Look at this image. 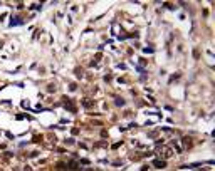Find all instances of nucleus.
<instances>
[{"mask_svg": "<svg viewBox=\"0 0 215 171\" xmlns=\"http://www.w3.org/2000/svg\"><path fill=\"white\" fill-rule=\"evenodd\" d=\"M153 166L158 168V170H161V168L166 166V161H165V159H161V161H160V159H155V161H153Z\"/></svg>", "mask_w": 215, "mask_h": 171, "instance_id": "1", "label": "nucleus"}, {"mask_svg": "<svg viewBox=\"0 0 215 171\" xmlns=\"http://www.w3.org/2000/svg\"><path fill=\"white\" fill-rule=\"evenodd\" d=\"M193 57H195V59H198V57H200V52H198V50H197V49H195V50H193Z\"/></svg>", "mask_w": 215, "mask_h": 171, "instance_id": "10", "label": "nucleus"}, {"mask_svg": "<svg viewBox=\"0 0 215 171\" xmlns=\"http://www.w3.org/2000/svg\"><path fill=\"white\" fill-rule=\"evenodd\" d=\"M143 52H144V54H153V49H151V47H146Z\"/></svg>", "mask_w": 215, "mask_h": 171, "instance_id": "9", "label": "nucleus"}, {"mask_svg": "<svg viewBox=\"0 0 215 171\" xmlns=\"http://www.w3.org/2000/svg\"><path fill=\"white\" fill-rule=\"evenodd\" d=\"M22 24V19H19V17H12V25H20Z\"/></svg>", "mask_w": 215, "mask_h": 171, "instance_id": "5", "label": "nucleus"}, {"mask_svg": "<svg viewBox=\"0 0 215 171\" xmlns=\"http://www.w3.org/2000/svg\"><path fill=\"white\" fill-rule=\"evenodd\" d=\"M181 141H183V148H192V139H190V137L185 136Z\"/></svg>", "mask_w": 215, "mask_h": 171, "instance_id": "2", "label": "nucleus"}, {"mask_svg": "<svg viewBox=\"0 0 215 171\" xmlns=\"http://www.w3.org/2000/svg\"><path fill=\"white\" fill-rule=\"evenodd\" d=\"M67 168H71V170H77V168H79V164H77L76 161H69V163H67Z\"/></svg>", "mask_w": 215, "mask_h": 171, "instance_id": "4", "label": "nucleus"}, {"mask_svg": "<svg viewBox=\"0 0 215 171\" xmlns=\"http://www.w3.org/2000/svg\"><path fill=\"white\" fill-rule=\"evenodd\" d=\"M66 109H69L71 112H76V111H77V107H76V106H72L71 101H67V103H66Z\"/></svg>", "mask_w": 215, "mask_h": 171, "instance_id": "3", "label": "nucleus"}, {"mask_svg": "<svg viewBox=\"0 0 215 171\" xmlns=\"http://www.w3.org/2000/svg\"><path fill=\"white\" fill-rule=\"evenodd\" d=\"M82 106H84V107H91V106H93V101H91V99H84V101H82Z\"/></svg>", "mask_w": 215, "mask_h": 171, "instance_id": "7", "label": "nucleus"}, {"mask_svg": "<svg viewBox=\"0 0 215 171\" xmlns=\"http://www.w3.org/2000/svg\"><path fill=\"white\" fill-rule=\"evenodd\" d=\"M114 101H116V106H124V99L123 97H116Z\"/></svg>", "mask_w": 215, "mask_h": 171, "instance_id": "8", "label": "nucleus"}, {"mask_svg": "<svg viewBox=\"0 0 215 171\" xmlns=\"http://www.w3.org/2000/svg\"><path fill=\"white\" fill-rule=\"evenodd\" d=\"M161 156H163V158L172 156V149H163V151H161Z\"/></svg>", "mask_w": 215, "mask_h": 171, "instance_id": "6", "label": "nucleus"}]
</instances>
